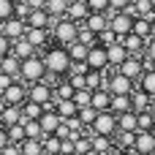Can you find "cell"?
I'll list each match as a JSON object with an SVG mask.
<instances>
[{
    "label": "cell",
    "instance_id": "ab89813d",
    "mask_svg": "<svg viewBox=\"0 0 155 155\" xmlns=\"http://www.w3.org/2000/svg\"><path fill=\"white\" fill-rule=\"evenodd\" d=\"M79 44H84V46H95L98 44V35L93 33V30H87L84 25H79V38H76Z\"/></svg>",
    "mask_w": 155,
    "mask_h": 155
},
{
    "label": "cell",
    "instance_id": "4dcf8cb0",
    "mask_svg": "<svg viewBox=\"0 0 155 155\" xmlns=\"http://www.w3.org/2000/svg\"><path fill=\"white\" fill-rule=\"evenodd\" d=\"M136 128H139V131H155V112L153 109L136 112Z\"/></svg>",
    "mask_w": 155,
    "mask_h": 155
},
{
    "label": "cell",
    "instance_id": "f35d334b",
    "mask_svg": "<svg viewBox=\"0 0 155 155\" xmlns=\"http://www.w3.org/2000/svg\"><path fill=\"white\" fill-rule=\"evenodd\" d=\"M142 60H144V71L147 68H155V35L147 41V46H144V54H142Z\"/></svg>",
    "mask_w": 155,
    "mask_h": 155
},
{
    "label": "cell",
    "instance_id": "836d02e7",
    "mask_svg": "<svg viewBox=\"0 0 155 155\" xmlns=\"http://www.w3.org/2000/svg\"><path fill=\"white\" fill-rule=\"evenodd\" d=\"M44 114V106L35 104V101H25L22 104V120H41Z\"/></svg>",
    "mask_w": 155,
    "mask_h": 155
},
{
    "label": "cell",
    "instance_id": "ee69618b",
    "mask_svg": "<svg viewBox=\"0 0 155 155\" xmlns=\"http://www.w3.org/2000/svg\"><path fill=\"white\" fill-rule=\"evenodd\" d=\"M90 147H93V144H90V136H87V134H82L79 139H74V153L76 155H84Z\"/></svg>",
    "mask_w": 155,
    "mask_h": 155
},
{
    "label": "cell",
    "instance_id": "d6986e66",
    "mask_svg": "<svg viewBox=\"0 0 155 155\" xmlns=\"http://www.w3.org/2000/svg\"><path fill=\"white\" fill-rule=\"evenodd\" d=\"M90 106H93L95 112H109V106H112V93H109L106 87L93 90V101H90Z\"/></svg>",
    "mask_w": 155,
    "mask_h": 155
},
{
    "label": "cell",
    "instance_id": "816d5d0a",
    "mask_svg": "<svg viewBox=\"0 0 155 155\" xmlns=\"http://www.w3.org/2000/svg\"><path fill=\"white\" fill-rule=\"evenodd\" d=\"M11 82H16V79H14V76H8V74H0V93H3Z\"/></svg>",
    "mask_w": 155,
    "mask_h": 155
},
{
    "label": "cell",
    "instance_id": "bcb514c9",
    "mask_svg": "<svg viewBox=\"0 0 155 155\" xmlns=\"http://www.w3.org/2000/svg\"><path fill=\"white\" fill-rule=\"evenodd\" d=\"M93 14H109V0H84Z\"/></svg>",
    "mask_w": 155,
    "mask_h": 155
},
{
    "label": "cell",
    "instance_id": "d590c367",
    "mask_svg": "<svg viewBox=\"0 0 155 155\" xmlns=\"http://www.w3.org/2000/svg\"><path fill=\"white\" fill-rule=\"evenodd\" d=\"M104 82H106L104 71H87V76H84V87L87 90H101Z\"/></svg>",
    "mask_w": 155,
    "mask_h": 155
},
{
    "label": "cell",
    "instance_id": "8992f818",
    "mask_svg": "<svg viewBox=\"0 0 155 155\" xmlns=\"http://www.w3.org/2000/svg\"><path fill=\"white\" fill-rule=\"evenodd\" d=\"M134 19L136 16H131L128 11H109V30L117 38H123V35L134 33Z\"/></svg>",
    "mask_w": 155,
    "mask_h": 155
},
{
    "label": "cell",
    "instance_id": "9a60e30c",
    "mask_svg": "<svg viewBox=\"0 0 155 155\" xmlns=\"http://www.w3.org/2000/svg\"><path fill=\"white\" fill-rule=\"evenodd\" d=\"M27 27H44V30H49V25H52V16L46 14V8H33L30 14H27Z\"/></svg>",
    "mask_w": 155,
    "mask_h": 155
},
{
    "label": "cell",
    "instance_id": "7c38bea8",
    "mask_svg": "<svg viewBox=\"0 0 155 155\" xmlns=\"http://www.w3.org/2000/svg\"><path fill=\"white\" fill-rule=\"evenodd\" d=\"M25 38H27L35 49H46L49 41H52V30H44V27H27Z\"/></svg>",
    "mask_w": 155,
    "mask_h": 155
},
{
    "label": "cell",
    "instance_id": "e575fe53",
    "mask_svg": "<svg viewBox=\"0 0 155 155\" xmlns=\"http://www.w3.org/2000/svg\"><path fill=\"white\" fill-rule=\"evenodd\" d=\"M117 131H139L136 128V112L131 109V112H125V114H117Z\"/></svg>",
    "mask_w": 155,
    "mask_h": 155
},
{
    "label": "cell",
    "instance_id": "9f6ffc18",
    "mask_svg": "<svg viewBox=\"0 0 155 155\" xmlns=\"http://www.w3.org/2000/svg\"><path fill=\"white\" fill-rule=\"evenodd\" d=\"M150 19H153V22H155V8H153V14H150Z\"/></svg>",
    "mask_w": 155,
    "mask_h": 155
},
{
    "label": "cell",
    "instance_id": "7a4b0ae2",
    "mask_svg": "<svg viewBox=\"0 0 155 155\" xmlns=\"http://www.w3.org/2000/svg\"><path fill=\"white\" fill-rule=\"evenodd\" d=\"M79 38V22L63 16V19H54V27H52V41L60 44V46H71L74 41Z\"/></svg>",
    "mask_w": 155,
    "mask_h": 155
},
{
    "label": "cell",
    "instance_id": "1f68e13d",
    "mask_svg": "<svg viewBox=\"0 0 155 155\" xmlns=\"http://www.w3.org/2000/svg\"><path fill=\"white\" fill-rule=\"evenodd\" d=\"M65 49H68L71 63H84V60H87V52H90V46H84V44H79V41H74V44L65 46Z\"/></svg>",
    "mask_w": 155,
    "mask_h": 155
},
{
    "label": "cell",
    "instance_id": "6f0895ef",
    "mask_svg": "<svg viewBox=\"0 0 155 155\" xmlns=\"http://www.w3.org/2000/svg\"><path fill=\"white\" fill-rule=\"evenodd\" d=\"M150 3H153V8H155V0H150Z\"/></svg>",
    "mask_w": 155,
    "mask_h": 155
},
{
    "label": "cell",
    "instance_id": "cb8c5ba5",
    "mask_svg": "<svg viewBox=\"0 0 155 155\" xmlns=\"http://www.w3.org/2000/svg\"><path fill=\"white\" fill-rule=\"evenodd\" d=\"M90 144H93V150L101 155H112L114 153V136H90Z\"/></svg>",
    "mask_w": 155,
    "mask_h": 155
},
{
    "label": "cell",
    "instance_id": "8fae6325",
    "mask_svg": "<svg viewBox=\"0 0 155 155\" xmlns=\"http://www.w3.org/2000/svg\"><path fill=\"white\" fill-rule=\"evenodd\" d=\"M155 150V131H136L134 153L136 155H150Z\"/></svg>",
    "mask_w": 155,
    "mask_h": 155
},
{
    "label": "cell",
    "instance_id": "d6a6232c",
    "mask_svg": "<svg viewBox=\"0 0 155 155\" xmlns=\"http://www.w3.org/2000/svg\"><path fill=\"white\" fill-rule=\"evenodd\" d=\"M109 112H112V114H125V112H131V95H112Z\"/></svg>",
    "mask_w": 155,
    "mask_h": 155
},
{
    "label": "cell",
    "instance_id": "e0dca14e",
    "mask_svg": "<svg viewBox=\"0 0 155 155\" xmlns=\"http://www.w3.org/2000/svg\"><path fill=\"white\" fill-rule=\"evenodd\" d=\"M106 54H109V68H120V65L131 57V54H128V49L123 46V41H117L114 46H109V49H106Z\"/></svg>",
    "mask_w": 155,
    "mask_h": 155
},
{
    "label": "cell",
    "instance_id": "f907efd6",
    "mask_svg": "<svg viewBox=\"0 0 155 155\" xmlns=\"http://www.w3.org/2000/svg\"><path fill=\"white\" fill-rule=\"evenodd\" d=\"M0 155H22V153H19V144H8L0 150Z\"/></svg>",
    "mask_w": 155,
    "mask_h": 155
},
{
    "label": "cell",
    "instance_id": "52a82bcc",
    "mask_svg": "<svg viewBox=\"0 0 155 155\" xmlns=\"http://www.w3.org/2000/svg\"><path fill=\"white\" fill-rule=\"evenodd\" d=\"M3 101H5V106H22L25 101H27V84L25 82H11L5 90H3Z\"/></svg>",
    "mask_w": 155,
    "mask_h": 155
},
{
    "label": "cell",
    "instance_id": "91938a15",
    "mask_svg": "<svg viewBox=\"0 0 155 155\" xmlns=\"http://www.w3.org/2000/svg\"><path fill=\"white\" fill-rule=\"evenodd\" d=\"M71 155H76V153H71Z\"/></svg>",
    "mask_w": 155,
    "mask_h": 155
},
{
    "label": "cell",
    "instance_id": "30bf717a",
    "mask_svg": "<svg viewBox=\"0 0 155 155\" xmlns=\"http://www.w3.org/2000/svg\"><path fill=\"white\" fill-rule=\"evenodd\" d=\"M117 71H120L123 76H128L131 82H139V79H142V74H144V60L131 54V57H128V60H125V63H123Z\"/></svg>",
    "mask_w": 155,
    "mask_h": 155
},
{
    "label": "cell",
    "instance_id": "6da1fadb",
    "mask_svg": "<svg viewBox=\"0 0 155 155\" xmlns=\"http://www.w3.org/2000/svg\"><path fill=\"white\" fill-rule=\"evenodd\" d=\"M41 60H44V65H46V74H49V76H54V79H63V76H68V71H71L68 49H65V46H60V44L46 46V49H44V54H41Z\"/></svg>",
    "mask_w": 155,
    "mask_h": 155
},
{
    "label": "cell",
    "instance_id": "4316f807",
    "mask_svg": "<svg viewBox=\"0 0 155 155\" xmlns=\"http://www.w3.org/2000/svg\"><path fill=\"white\" fill-rule=\"evenodd\" d=\"M38 123H41L44 134H54V131L60 128V123H63V120H60V114H57V112H44Z\"/></svg>",
    "mask_w": 155,
    "mask_h": 155
},
{
    "label": "cell",
    "instance_id": "f1b7e54d",
    "mask_svg": "<svg viewBox=\"0 0 155 155\" xmlns=\"http://www.w3.org/2000/svg\"><path fill=\"white\" fill-rule=\"evenodd\" d=\"M41 147L46 155H60V147H63V139H57L54 134H44L41 136Z\"/></svg>",
    "mask_w": 155,
    "mask_h": 155
},
{
    "label": "cell",
    "instance_id": "d4e9b609",
    "mask_svg": "<svg viewBox=\"0 0 155 155\" xmlns=\"http://www.w3.org/2000/svg\"><path fill=\"white\" fill-rule=\"evenodd\" d=\"M68 3L71 0H46V14L52 16V19H63L65 14H68Z\"/></svg>",
    "mask_w": 155,
    "mask_h": 155
},
{
    "label": "cell",
    "instance_id": "9c48e42d",
    "mask_svg": "<svg viewBox=\"0 0 155 155\" xmlns=\"http://www.w3.org/2000/svg\"><path fill=\"white\" fill-rule=\"evenodd\" d=\"M87 68L90 71H106L109 68V54H106V46H101V44H95V46H90V52H87Z\"/></svg>",
    "mask_w": 155,
    "mask_h": 155
},
{
    "label": "cell",
    "instance_id": "8d00e7d4",
    "mask_svg": "<svg viewBox=\"0 0 155 155\" xmlns=\"http://www.w3.org/2000/svg\"><path fill=\"white\" fill-rule=\"evenodd\" d=\"M22 128H25V139H41L44 136V128L38 120H22Z\"/></svg>",
    "mask_w": 155,
    "mask_h": 155
},
{
    "label": "cell",
    "instance_id": "3957f363",
    "mask_svg": "<svg viewBox=\"0 0 155 155\" xmlns=\"http://www.w3.org/2000/svg\"><path fill=\"white\" fill-rule=\"evenodd\" d=\"M44 79H46V65H44L41 54H33V57L22 60L19 82H25V84H35V82H44Z\"/></svg>",
    "mask_w": 155,
    "mask_h": 155
},
{
    "label": "cell",
    "instance_id": "4fadbf2b",
    "mask_svg": "<svg viewBox=\"0 0 155 155\" xmlns=\"http://www.w3.org/2000/svg\"><path fill=\"white\" fill-rule=\"evenodd\" d=\"M120 41H123V46L128 49V54H134V57H142V54H144L147 41H144V38H139L136 33H128V35H123Z\"/></svg>",
    "mask_w": 155,
    "mask_h": 155
},
{
    "label": "cell",
    "instance_id": "7bdbcfd3",
    "mask_svg": "<svg viewBox=\"0 0 155 155\" xmlns=\"http://www.w3.org/2000/svg\"><path fill=\"white\" fill-rule=\"evenodd\" d=\"M95 114H98V112H95L93 106H84V109H79V114H76V117L82 120V125H84V128H90V125H93V120H95Z\"/></svg>",
    "mask_w": 155,
    "mask_h": 155
},
{
    "label": "cell",
    "instance_id": "484cf974",
    "mask_svg": "<svg viewBox=\"0 0 155 155\" xmlns=\"http://www.w3.org/2000/svg\"><path fill=\"white\" fill-rule=\"evenodd\" d=\"M54 101H57V98H54ZM54 112L60 114V120H71V117L79 114V106H76L74 101H57V104H54Z\"/></svg>",
    "mask_w": 155,
    "mask_h": 155
},
{
    "label": "cell",
    "instance_id": "f546056e",
    "mask_svg": "<svg viewBox=\"0 0 155 155\" xmlns=\"http://www.w3.org/2000/svg\"><path fill=\"white\" fill-rule=\"evenodd\" d=\"M74 93H76V90H74V84H71L65 76L54 84V98H57V101H71V98H74Z\"/></svg>",
    "mask_w": 155,
    "mask_h": 155
},
{
    "label": "cell",
    "instance_id": "f6af8a7d",
    "mask_svg": "<svg viewBox=\"0 0 155 155\" xmlns=\"http://www.w3.org/2000/svg\"><path fill=\"white\" fill-rule=\"evenodd\" d=\"M117 41H120V38H117L112 30H104V33H98V44H101V46H106V49H109V46H114Z\"/></svg>",
    "mask_w": 155,
    "mask_h": 155
},
{
    "label": "cell",
    "instance_id": "603a6c76",
    "mask_svg": "<svg viewBox=\"0 0 155 155\" xmlns=\"http://www.w3.org/2000/svg\"><path fill=\"white\" fill-rule=\"evenodd\" d=\"M11 54H16L19 60H27V57L38 54V49H35L27 38H19V41H14V44H11Z\"/></svg>",
    "mask_w": 155,
    "mask_h": 155
},
{
    "label": "cell",
    "instance_id": "74e56055",
    "mask_svg": "<svg viewBox=\"0 0 155 155\" xmlns=\"http://www.w3.org/2000/svg\"><path fill=\"white\" fill-rule=\"evenodd\" d=\"M19 153L22 155H44L41 139H25V142L19 144Z\"/></svg>",
    "mask_w": 155,
    "mask_h": 155
},
{
    "label": "cell",
    "instance_id": "680465c9",
    "mask_svg": "<svg viewBox=\"0 0 155 155\" xmlns=\"http://www.w3.org/2000/svg\"><path fill=\"white\" fill-rule=\"evenodd\" d=\"M150 155H155V150H153V153H150Z\"/></svg>",
    "mask_w": 155,
    "mask_h": 155
},
{
    "label": "cell",
    "instance_id": "7402d4cb",
    "mask_svg": "<svg viewBox=\"0 0 155 155\" xmlns=\"http://www.w3.org/2000/svg\"><path fill=\"white\" fill-rule=\"evenodd\" d=\"M16 123H22V106H3L0 109V125L11 128Z\"/></svg>",
    "mask_w": 155,
    "mask_h": 155
},
{
    "label": "cell",
    "instance_id": "7dc6e473",
    "mask_svg": "<svg viewBox=\"0 0 155 155\" xmlns=\"http://www.w3.org/2000/svg\"><path fill=\"white\" fill-rule=\"evenodd\" d=\"M14 16V0H0V22Z\"/></svg>",
    "mask_w": 155,
    "mask_h": 155
},
{
    "label": "cell",
    "instance_id": "db71d44e",
    "mask_svg": "<svg viewBox=\"0 0 155 155\" xmlns=\"http://www.w3.org/2000/svg\"><path fill=\"white\" fill-rule=\"evenodd\" d=\"M112 155H136V153H131V150H114Z\"/></svg>",
    "mask_w": 155,
    "mask_h": 155
},
{
    "label": "cell",
    "instance_id": "ac0fdd59",
    "mask_svg": "<svg viewBox=\"0 0 155 155\" xmlns=\"http://www.w3.org/2000/svg\"><path fill=\"white\" fill-rule=\"evenodd\" d=\"M134 33H136L139 38L150 41V38L155 35V22L147 19V16H136V19H134Z\"/></svg>",
    "mask_w": 155,
    "mask_h": 155
},
{
    "label": "cell",
    "instance_id": "f5cc1de1",
    "mask_svg": "<svg viewBox=\"0 0 155 155\" xmlns=\"http://www.w3.org/2000/svg\"><path fill=\"white\" fill-rule=\"evenodd\" d=\"M8 144H11V142H8V131L0 125V150H3V147H8Z\"/></svg>",
    "mask_w": 155,
    "mask_h": 155
},
{
    "label": "cell",
    "instance_id": "b9f144b4",
    "mask_svg": "<svg viewBox=\"0 0 155 155\" xmlns=\"http://www.w3.org/2000/svg\"><path fill=\"white\" fill-rule=\"evenodd\" d=\"M8 131V142L11 144H22L25 142V128H22V123H16V125H11V128H5Z\"/></svg>",
    "mask_w": 155,
    "mask_h": 155
},
{
    "label": "cell",
    "instance_id": "44dd1931",
    "mask_svg": "<svg viewBox=\"0 0 155 155\" xmlns=\"http://www.w3.org/2000/svg\"><path fill=\"white\" fill-rule=\"evenodd\" d=\"M19 71H22V60L16 54H5L0 57V74H8L14 79H19Z\"/></svg>",
    "mask_w": 155,
    "mask_h": 155
},
{
    "label": "cell",
    "instance_id": "5bb4252c",
    "mask_svg": "<svg viewBox=\"0 0 155 155\" xmlns=\"http://www.w3.org/2000/svg\"><path fill=\"white\" fill-rule=\"evenodd\" d=\"M65 16L82 25V22L90 16V5H87L84 0H71V3H68V14H65Z\"/></svg>",
    "mask_w": 155,
    "mask_h": 155
},
{
    "label": "cell",
    "instance_id": "94428289",
    "mask_svg": "<svg viewBox=\"0 0 155 155\" xmlns=\"http://www.w3.org/2000/svg\"><path fill=\"white\" fill-rule=\"evenodd\" d=\"M44 155H46V153H44Z\"/></svg>",
    "mask_w": 155,
    "mask_h": 155
},
{
    "label": "cell",
    "instance_id": "5b68a950",
    "mask_svg": "<svg viewBox=\"0 0 155 155\" xmlns=\"http://www.w3.org/2000/svg\"><path fill=\"white\" fill-rule=\"evenodd\" d=\"M90 134H95V136H114V134H117V114H112V112H98L95 120H93V125L87 128V136H90Z\"/></svg>",
    "mask_w": 155,
    "mask_h": 155
},
{
    "label": "cell",
    "instance_id": "ffe728a7",
    "mask_svg": "<svg viewBox=\"0 0 155 155\" xmlns=\"http://www.w3.org/2000/svg\"><path fill=\"white\" fill-rule=\"evenodd\" d=\"M131 109L134 112H147V109H153V98L144 90L134 87V93H131Z\"/></svg>",
    "mask_w": 155,
    "mask_h": 155
},
{
    "label": "cell",
    "instance_id": "2e32d148",
    "mask_svg": "<svg viewBox=\"0 0 155 155\" xmlns=\"http://www.w3.org/2000/svg\"><path fill=\"white\" fill-rule=\"evenodd\" d=\"M82 25H84L87 30H93V33L98 35V33L109 30V14H93V11H90V16H87V19L82 22Z\"/></svg>",
    "mask_w": 155,
    "mask_h": 155
},
{
    "label": "cell",
    "instance_id": "60d3db41",
    "mask_svg": "<svg viewBox=\"0 0 155 155\" xmlns=\"http://www.w3.org/2000/svg\"><path fill=\"white\" fill-rule=\"evenodd\" d=\"M71 101H74L79 109H84V106H90V101H93V90H87V87H84V90H76Z\"/></svg>",
    "mask_w": 155,
    "mask_h": 155
},
{
    "label": "cell",
    "instance_id": "681fc988",
    "mask_svg": "<svg viewBox=\"0 0 155 155\" xmlns=\"http://www.w3.org/2000/svg\"><path fill=\"white\" fill-rule=\"evenodd\" d=\"M5 54H11V41L0 33V57H5Z\"/></svg>",
    "mask_w": 155,
    "mask_h": 155
},
{
    "label": "cell",
    "instance_id": "ba28073f",
    "mask_svg": "<svg viewBox=\"0 0 155 155\" xmlns=\"http://www.w3.org/2000/svg\"><path fill=\"white\" fill-rule=\"evenodd\" d=\"M0 33L14 44V41L25 38V33H27V22H25V19H19V16H11V19L0 22Z\"/></svg>",
    "mask_w": 155,
    "mask_h": 155
},
{
    "label": "cell",
    "instance_id": "83f0119b",
    "mask_svg": "<svg viewBox=\"0 0 155 155\" xmlns=\"http://www.w3.org/2000/svg\"><path fill=\"white\" fill-rule=\"evenodd\" d=\"M136 84H139V90H144V93H147V95L155 101V68H147Z\"/></svg>",
    "mask_w": 155,
    "mask_h": 155
},
{
    "label": "cell",
    "instance_id": "277c9868",
    "mask_svg": "<svg viewBox=\"0 0 155 155\" xmlns=\"http://www.w3.org/2000/svg\"><path fill=\"white\" fill-rule=\"evenodd\" d=\"M104 76H106L104 87H106L112 95H131V93H134V87H136V82H131L128 76H123L117 68H106V71H104Z\"/></svg>",
    "mask_w": 155,
    "mask_h": 155
},
{
    "label": "cell",
    "instance_id": "c3c4849f",
    "mask_svg": "<svg viewBox=\"0 0 155 155\" xmlns=\"http://www.w3.org/2000/svg\"><path fill=\"white\" fill-rule=\"evenodd\" d=\"M134 0H109V11H125Z\"/></svg>",
    "mask_w": 155,
    "mask_h": 155
},
{
    "label": "cell",
    "instance_id": "11a10c76",
    "mask_svg": "<svg viewBox=\"0 0 155 155\" xmlns=\"http://www.w3.org/2000/svg\"><path fill=\"white\" fill-rule=\"evenodd\" d=\"M84 155H101V153H95V150H93V147H90V150H87V153Z\"/></svg>",
    "mask_w": 155,
    "mask_h": 155
}]
</instances>
